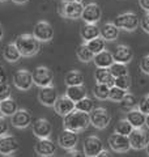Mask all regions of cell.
I'll return each mask as SVG.
<instances>
[{
    "label": "cell",
    "mask_w": 149,
    "mask_h": 157,
    "mask_svg": "<svg viewBox=\"0 0 149 157\" xmlns=\"http://www.w3.org/2000/svg\"><path fill=\"white\" fill-rule=\"evenodd\" d=\"M89 124H90L89 113H84V111L76 110V109L73 111H71L69 114H67L64 117V121H63L64 128L74 131V132H77V134L84 131V130H86Z\"/></svg>",
    "instance_id": "cell-1"
},
{
    "label": "cell",
    "mask_w": 149,
    "mask_h": 157,
    "mask_svg": "<svg viewBox=\"0 0 149 157\" xmlns=\"http://www.w3.org/2000/svg\"><path fill=\"white\" fill-rule=\"evenodd\" d=\"M14 43L22 56H34L41 50V42L34 37V34H20Z\"/></svg>",
    "instance_id": "cell-2"
},
{
    "label": "cell",
    "mask_w": 149,
    "mask_h": 157,
    "mask_svg": "<svg viewBox=\"0 0 149 157\" xmlns=\"http://www.w3.org/2000/svg\"><path fill=\"white\" fill-rule=\"evenodd\" d=\"M84 7H85L84 0H66L59 7V14L64 18H71V20L80 18L84 11Z\"/></svg>",
    "instance_id": "cell-3"
},
{
    "label": "cell",
    "mask_w": 149,
    "mask_h": 157,
    "mask_svg": "<svg viewBox=\"0 0 149 157\" xmlns=\"http://www.w3.org/2000/svg\"><path fill=\"white\" fill-rule=\"evenodd\" d=\"M113 22L119 28V30H126V32H135L139 28V25H140V20L133 12L118 14Z\"/></svg>",
    "instance_id": "cell-4"
},
{
    "label": "cell",
    "mask_w": 149,
    "mask_h": 157,
    "mask_svg": "<svg viewBox=\"0 0 149 157\" xmlns=\"http://www.w3.org/2000/svg\"><path fill=\"white\" fill-rule=\"evenodd\" d=\"M90 117V124L96 127L98 130H103L110 124L111 115L105 107H94V109L89 113Z\"/></svg>",
    "instance_id": "cell-5"
},
{
    "label": "cell",
    "mask_w": 149,
    "mask_h": 157,
    "mask_svg": "<svg viewBox=\"0 0 149 157\" xmlns=\"http://www.w3.org/2000/svg\"><path fill=\"white\" fill-rule=\"evenodd\" d=\"M33 81L34 84L38 86H47V85H52L54 81V73L46 66H39L37 67L33 72Z\"/></svg>",
    "instance_id": "cell-6"
},
{
    "label": "cell",
    "mask_w": 149,
    "mask_h": 157,
    "mask_svg": "<svg viewBox=\"0 0 149 157\" xmlns=\"http://www.w3.org/2000/svg\"><path fill=\"white\" fill-rule=\"evenodd\" d=\"M109 145H110L111 151L117 152V153H126L131 149L130 139L126 135H120L114 132L109 136Z\"/></svg>",
    "instance_id": "cell-7"
},
{
    "label": "cell",
    "mask_w": 149,
    "mask_h": 157,
    "mask_svg": "<svg viewBox=\"0 0 149 157\" xmlns=\"http://www.w3.org/2000/svg\"><path fill=\"white\" fill-rule=\"evenodd\" d=\"M33 34L39 42H50L54 38V28L47 21H38L33 28Z\"/></svg>",
    "instance_id": "cell-8"
},
{
    "label": "cell",
    "mask_w": 149,
    "mask_h": 157,
    "mask_svg": "<svg viewBox=\"0 0 149 157\" xmlns=\"http://www.w3.org/2000/svg\"><path fill=\"white\" fill-rule=\"evenodd\" d=\"M13 84L20 90H29L34 84L33 73L28 70H18L13 75Z\"/></svg>",
    "instance_id": "cell-9"
},
{
    "label": "cell",
    "mask_w": 149,
    "mask_h": 157,
    "mask_svg": "<svg viewBox=\"0 0 149 157\" xmlns=\"http://www.w3.org/2000/svg\"><path fill=\"white\" fill-rule=\"evenodd\" d=\"M103 149V144L102 140L99 139L98 136H88L85 140H84L82 144V151L84 155L88 157H96L99 155V152Z\"/></svg>",
    "instance_id": "cell-10"
},
{
    "label": "cell",
    "mask_w": 149,
    "mask_h": 157,
    "mask_svg": "<svg viewBox=\"0 0 149 157\" xmlns=\"http://www.w3.org/2000/svg\"><path fill=\"white\" fill-rule=\"evenodd\" d=\"M128 139H130V144L132 149L140 151V149H145V147L148 144V135L147 132L144 131L141 127L140 128H133L131 131V134L128 135Z\"/></svg>",
    "instance_id": "cell-11"
},
{
    "label": "cell",
    "mask_w": 149,
    "mask_h": 157,
    "mask_svg": "<svg viewBox=\"0 0 149 157\" xmlns=\"http://www.w3.org/2000/svg\"><path fill=\"white\" fill-rule=\"evenodd\" d=\"M102 17V9L98 6L97 3H89L85 4L84 11L81 14V18L85 22H92V24H97Z\"/></svg>",
    "instance_id": "cell-12"
},
{
    "label": "cell",
    "mask_w": 149,
    "mask_h": 157,
    "mask_svg": "<svg viewBox=\"0 0 149 157\" xmlns=\"http://www.w3.org/2000/svg\"><path fill=\"white\" fill-rule=\"evenodd\" d=\"M34 151L38 156L50 157L56 152V144L50 139V137H42L38 140V143L34 147Z\"/></svg>",
    "instance_id": "cell-13"
},
{
    "label": "cell",
    "mask_w": 149,
    "mask_h": 157,
    "mask_svg": "<svg viewBox=\"0 0 149 157\" xmlns=\"http://www.w3.org/2000/svg\"><path fill=\"white\" fill-rule=\"evenodd\" d=\"M77 141H78L77 132L71 131V130H66V128L60 132V135H59V137H58L59 145H60L62 148L67 149V151L74 148V147L77 145Z\"/></svg>",
    "instance_id": "cell-14"
},
{
    "label": "cell",
    "mask_w": 149,
    "mask_h": 157,
    "mask_svg": "<svg viewBox=\"0 0 149 157\" xmlns=\"http://www.w3.org/2000/svg\"><path fill=\"white\" fill-rule=\"evenodd\" d=\"M18 149V143L16 137L12 135L0 136V155L2 156H11Z\"/></svg>",
    "instance_id": "cell-15"
},
{
    "label": "cell",
    "mask_w": 149,
    "mask_h": 157,
    "mask_svg": "<svg viewBox=\"0 0 149 157\" xmlns=\"http://www.w3.org/2000/svg\"><path fill=\"white\" fill-rule=\"evenodd\" d=\"M54 109L59 115L66 117L67 114L74 110V101H72L67 94L60 96L56 98L55 104H54Z\"/></svg>",
    "instance_id": "cell-16"
},
{
    "label": "cell",
    "mask_w": 149,
    "mask_h": 157,
    "mask_svg": "<svg viewBox=\"0 0 149 157\" xmlns=\"http://www.w3.org/2000/svg\"><path fill=\"white\" fill-rule=\"evenodd\" d=\"M51 132H52V126L46 118H39L36 122H33V134L36 135L38 139L50 137Z\"/></svg>",
    "instance_id": "cell-17"
},
{
    "label": "cell",
    "mask_w": 149,
    "mask_h": 157,
    "mask_svg": "<svg viewBox=\"0 0 149 157\" xmlns=\"http://www.w3.org/2000/svg\"><path fill=\"white\" fill-rule=\"evenodd\" d=\"M56 98H58V93H56V89L52 85L42 86L41 90L38 93V100L44 106H54Z\"/></svg>",
    "instance_id": "cell-18"
},
{
    "label": "cell",
    "mask_w": 149,
    "mask_h": 157,
    "mask_svg": "<svg viewBox=\"0 0 149 157\" xmlns=\"http://www.w3.org/2000/svg\"><path fill=\"white\" fill-rule=\"evenodd\" d=\"M113 58H114V62H118V63H130L133 58V51L130 46L127 45H118L113 51Z\"/></svg>",
    "instance_id": "cell-19"
},
{
    "label": "cell",
    "mask_w": 149,
    "mask_h": 157,
    "mask_svg": "<svg viewBox=\"0 0 149 157\" xmlns=\"http://www.w3.org/2000/svg\"><path fill=\"white\" fill-rule=\"evenodd\" d=\"M12 124L17 128H26L32 123V114L26 109H18L12 115Z\"/></svg>",
    "instance_id": "cell-20"
},
{
    "label": "cell",
    "mask_w": 149,
    "mask_h": 157,
    "mask_svg": "<svg viewBox=\"0 0 149 157\" xmlns=\"http://www.w3.org/2000/svg\"><path fill=\"white\" fill-rule=\"evenodd\" d=\"M126 119L132 124L133 128H140L145 124V114L139 109H131L127 111Z\"/></svg>",
    "instance_id": "cell-21"
},
{
    "label": "cell",
    "mask_w": 149,
    "mask_h": 157,
    "mask_svg": "<svg viewBox=\"0 0 149 157\" xmlns=\"http://www.w3.org/2000/svg\"><path fill=\"white\" fill-rule=\"evenodd\" d=\"M94 78L98 84H106L109 86L114 85V77L111 75V72L109 68H103V67H97L96 72H94Z\"/></svg>",
    "instance_id": "cell-22"
},
{
    "label": "cell",
    "mask_w": 149,
    "mask_h": 157,
    "mask_svg": "<svg viewBox=\"0 0 149 157\" xmlns=\"http://www.w3.org/2000/svg\"><path fill=\"white\" fill-rule=\"evenodd\" d=\"M101 30V37L105 41H115L119 36V28L114 22H105L99 28Z\"/></svg>",
    "instance_id": "cell-23"
},
{
    "label": "cell",
    "mask_w": 149,
    "mask_h": 157,
    "mask_svg": "<svg viewBox=\"0 0 149 157\" xmlns=\"http://www.w3.org/2000/svg\"><path fill=\"white\" fill-rule=\"evenodd\" d=\"M93 62L96 67H103V68H109L113 63H114V58H113V52L107 51V50H102L101 52L94 54Z\"/></svg>",
    "instance_id": "cell-24"
},
{
    "label": "cell",
    "mask_w": 149,
    "mask_h": 157,
    "mask_svg": "<svg viewBox=\"0 0 149 157\" xmlns=\"http://www.w3.org/2000/svg\"><path fill=\"white\" fill-rule=\"evenodd\" d=\"M81 38L84 39L85 42L90 41L93 38H97L101 36V30L97 26V24H92V22H85V25L81 28Z\"/></svg>",
    "instance_id": "cell-25"
},
{
    "label": "cell",
    "mask_w": 149,
    "mask_h": 157,
    "mask_svg": "<svg viewBox=\"0 0 149 157\" xmlns=\"http://www.w3.org/2000/svg\"><path fill=\"white\" fill-rule=\"evenodd\" d=\"M66 94L71 98L72 101L77 102V101H80L81 98L86 97V89H85V86H84L82 84H80V85H69V86H67Z\"/></svg>",
    "instance_id": "cell-26"
},
{
    "label": "cell",
    "mask_w": 149,
    "mask_h": 157,
    "mask_svg": "<svg viewBox=\"0 0 149 157\" xmlns=\"http://www.w3.org/2000/svg\"><path fill=\"white\" fill-rule=\"evenodd\" d=\"M17 110H18L17 102L11 97L3 100L2 104H0V113H2V115H4V117H12Z\"/></svg>",
    "instance_id": "cell-27"
},
{
    "label": "cell",
    "mask_w": 149,
    "mask_h": 157,
    "mask_svg": "<svg viewBox=\"0 0 149 157\" xmlns=\"http://www.w3.org/2000/svg\"><path fill=\"white\" fill-rule=\"evenodd\" d=\"M3 55H4V59L9 63H16L18 59L22 56L21 52H20V50L16 46V43H8L6 46V48H4Z\"/></svg>",
    "instance_id": "cell-28"
},
{
    "label": "cell",
    "mask_w": 149,
    "mask_h": 157,
    "mask_svg": "<svg viewBox=\"0 0 149 157\" xmlns=\"http://www.w3.org/2000/svg\"><path fill=\"white\" fill-rule=\"evenodd\" d=\"M64 82H66V85L69 86V85H80L84 82V75L77 71V70H72L67 72L66 77H64Z\"/></svg>",
    "instance_id": "cell-29"
},
{
    "label": "cell",
    "mask_w": 149,
    "mask_h": 157,
    "mask_svg": "<svg viewBox=\"0 0 149 157\" xmlns=\"http://www.w3.org/2000/svg\"><path fill=\"white\" fill-rule=\"evenodd\" d=\"M76 55H77V59L82 63H89L93 60L94 58V54L89 50V47L86 46V43H82V45L78 46L77 51H76Z\"/></svg>",
    "instance_id": "cell-30"
},
{
    "label": "cell",
    "mask_w": 149,
    "mask_h": 157,
    "mask_svg": "<svg viewBox=\"0 0 149 157\" xmlns=\"http://www.w3.org/2000/svg\"><path fill=\"white\" fill-rule=\"evenodd\" d=\"M109 93H110V86L106 84H98L97 82L93 88V94L97 100H101V101L109 100Z\"/></svg>",
    "instance_id": "cell-31"
},
{
    "label": "cell",
    "mask_w": 149,
    "mask_h": 157,
    "mask_svg": "<svg viewBox=\"0 0 149 157\" xmlns=\"http://www.w3.org/2000/svg\"><path fill=\"white\" fill-rule=\"evenodd\" d=\"M85 43H86V46L89 47V50H90L93 54H98V52H101L102 50H105L106 41L99 36V37L93 38V39H90V41H88Z\"/></svg>",
    "instance_id": "cell-32"
},
{
    "label": "cell",
    "mask_w": 149,
    "mask_h": 157,
    "mask_svg": "<svg viewBox=\"0 0 149 157\" xmlns=\"http://www.w3.org/2000/svg\"><path fill=\"white\" fill-rule=\"evenodd\" d=\"M74 109L80 110V111H84V113H90L94 109V101L86 96V97L81 98L80 101L74 102Z\"/></svg>",
    "instance_id": "cell-33"
},
{
    "label": "cell",
    "mask_w": 149,
    "mask_h": 157,
    "mask_svg": "<svg viewBox=\"0 0 149 157\" xmlns=\"http://www.w3.org/2000/svg\"><path fill=\"white\" fill-rule=\"evenodd\" d=\"M133 130L132 124L128 122L127 119H120L115 124V128H114V132H117V134H120V135H126L128 136L131 134V131Z\"/></svg>",
    "instance_id": "cell-34"
},
{
    "label": "cell",
    "mask_w": 149,
    "mask_h": 157,
    "mask_svg": "<svg viewBox=\"0 0 149 157\" xmlns=\"http://www.w3.org/2000/svg\"><path fill=\"white\" fill-rule=\"evenodd\" d=\"M109 70H110L111 75H113L114 77H119V76L128 75V68H127V64H124V63L114 62L113 64L109 67Z\"/></svg>",
    "instance_id": "cell-35"
},
{
    "label": "cell",
    "mask_w": 149,
    "mask_h": 157,
    "mask_svg": "<svg viewBox=\"0 0 149 157\" xmlns=\"http://www.w3.org/2000/svg\"><path fill=\"white\" fill-rule=\"evenodd\" d=\"M127 90L126 89H122L117 85H113L110 86V93H109V100L113 101V102H120L123 100V97L126 96Z\"/></svg>",
    "instance_id": "cell-36"
},
{
    "label": "cell",
    "mask_w": 149,
    "mask_h": 157,
    "mask_svg": "<svg viewBox=\"0 0 149 157\" xmlns=\"http://www.w3.org/2000/svg\"><path fill=\"white\" fill-rule=\"evenodd\" d=\"M137 105V102H136V98L133 94H131V93H126V96L123 97V100L120 101V106H122V109L124 110H131V109H135V106Z\"/></svg>",
    "instance_id": "cell-37"
},
{
    "label": "cell",
    "mask_w": 149,
    "mask_h": 157,
    "mask_svg": "<svg viewBox=\"0 0 149 157\" xmlns=\"http://www.w3.org/2000/svg\"><path fill=\"white\" fill-rule=\"evenodd\" d=\"M114 85H117L122 89H126L128 90L131 86V80H130V76L128 75H124V76H119L114 78Z\"/></svg>",
    "instance_id": "cell-38"
},
{
    "label": "cell",
    "mask_w": 149,
    "mask_h": 157,
    "mask_svg": "<svg viewBox=\"0 0 149 157\" xmlns=\"http://www.w3.org/2000/svg\"><path fill=\"white\" fill-rule=\"evenodd\" d=\"M11 86L7 82V80H3L0 81V100H6V98L11 97Z\"/></svg>",
    "instance_id": "cell-39"
},
{
    "label": "cell",
    "mask_w": 149,
    "mask_h": 157,
    "mask_svg": "<svg viewBox=\"0 0 149 157\" xmlns=\"http://www.w3.org/2000/svg\"><path fill=\"white\" fill-rule=\"evenodd\" d=\"M137 109L144 114H149V94H145L137 102Z\"/></svg>",
    "instance_id": "cell-40"
},
{
    "label": "cell",
    "mask_w": 149,
    "mask_h": 157,
    "mask_svg": "<svg viewBox=\"0 0 149 157\" xmlns=\"http://www.w3.org/2000/svg\"><path fill=\"white\" fill-rule=\"evenodd\" d=\"M8 131H9L8 122H7V119H6V117L2 115V117H0V136L7 135Z\"/></svg>",
    "instance_id": "cell-41"
},
{
    "label": "cell",
    "mask_w": 149,
    "mask_h": 157,
    "mask_svg": "<svg viewBox=\"0 0 149 157\" xmlns=\"http://www.w3.org/2000/svg\"><path fill=\"white\" fill-rule=\"evenodd\" d=\"M140 70L145 75H149V55H145L140 62Z\"/></svg>",
    "instance_id": "cell-42"
},
{
    "label": "cell",
    "mask_w": 149,
    "mask_h": 157,
    "mask_svg": "<svg viewBox=\"0 0 149 157\" xmlns=\"http://www.w3.org/2000/svg\"><path fill=\"white\" fill-rule=\"evenodd\" d=\"M140 26H141V29H143L144 32L149 34V12H147L145 16H144V17L141 18V21H140Z\"/></svg>",
    "instance_id": "cell-43"
},
{
    "label": "cell",
    "mask_w": 149,
    "mask_h": 157,
    "mask_svg": "<svg viewBox=\"0 0 149 157\" xmlns=\"http://www.w3.org/2000/svg\"><path fill=\"white\" fill-rule=\"evenodd\" d=\"M139 4H140V7L144 11L149 12V0H139Z\"/></svg>",
    "instance_id": "cell-44"
},
{
    "label": "cell",
    "mask_w": 149,
    "mask_h": 157,
    "mask_svg": "<svg viewBox=\"0 0 149 157\" xmlns=\"http://www.w3.org/2000/svg\"><path fill=\"white\" fill-rule=\"evenodd\" d=\"M68 155L69 156H80V152L76 151L74 148H72V149H68Z\"/></svg>",
    "instance_id": "cell-45"
},
{
    "label": "cell",
    "mask_w": 149,
    "mask_h": 157,
    "mask_svg": "<svg viewBox=\"0 0 149 157\" xmlns=\"http://www.w3.org/2000/svg\"><path fill=\"white\" fill-rule=\"evenodd\" d=\"M3 80H7V76H6V72H4V70L0 67V81H3Z\"/></svg>",
    "instance_id": "cell-46"
},
{
    "label": "cell",
    "mask_w": 149,
    "mask_h": 157,
    "mask_svg": "<svg viewBox=\"0 0 149 157\" xmlns=\"http://www.w3.org/2000/svg\"><path fill=\"white\" fill-rule=\"evenodd\" d=\"M13 3H17V4H25V3H28L29 0H12Z\"/></svg>",
    "instance_id": "cell-47"
},
{
    "label": "cell",
    "mask_w": 149,
    "mask_h": 157,
    "mask_svg": "<svg viewBox=\"0 0 149 157\" xmlns=\"http://www.w3.org/2000/svg\"><path fill=\"white\" fill-rule=\"evenodd\" d=\"M98 156H110V155H109V152H107V151L102 149L101 152H99V155H98Z\"/></svg>",
    "instance_id": "cell-48"
},
{
    "label": "cell",
    "mask_w": 149,
    "mask_h": 157,
    "mask_svg": "<svg viewBox=\"0 0 149 157\" xmlns=\"http://www.w3.org/2000/svg\"><path fill=\"white\" fill-rule=\"evenodd\" d=\"M3 36H4V30H3V26H2V24H0V41H2Z\"/></svg>",
    "instance_id": "cell-49"
},
{
    "label": "cell",
    "mask_w": 149,
    "mask_h": 157,
    "mask_svg": "<svg viewBox=\"0 0 149 157\" xmlns=\"http://www.w3.org/2000/svg\"><path fill=\"white\" fill-rule=\"evenodd\" d=\"M145 126L149 128V114H147V115H145Z\"/></svg>",
    "instance_id": "cell-50"
},
{
    "label": "cell",
    "mask_w": 149,
    "mask_h": 157,
    "mask_svg": "<svg viewBox=\"0 0 149 157\" xmlns=\"http://www.w3.org/2000/svg\"><path fill=\"white\" fill-rule=\"evenodd\" d=\"M145 151H147V155L149 156V141H148V144H147V147H145Z\"/></svg>",
    "instance_id": "cell-51"
},
{
    "label": "cell",
    "mask_w": 149,
    "mask_h": 157,
    "mask_svg": "<svg viewBox=\"0 0 149 157\" xmlns=\"http://www.w3.org/2000/svg\"><path fill=\"white\" fill-rule=\"evenodd\" d=\"M4 2H7V0H0V3H4Z\"/></svg>",
    "instance_id": "cell-52"
},
{
    "label": "cell",
    "mask_w": 149,
    "mask_h": 157,
    "mask_svg": "<svg viewBox=\"0 0 149 157\" xmlns=\"http://www.w3.org/2000/svg\"><path fill=\"white\" fill-rule=\"evenodd\" d=\"M0 104H2V100H0Z\"/></svg>",
    "instance_id": "cell-53"
}]
</instances>
